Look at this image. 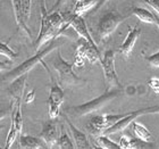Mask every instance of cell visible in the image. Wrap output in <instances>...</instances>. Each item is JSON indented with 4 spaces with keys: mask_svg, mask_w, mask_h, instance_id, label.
Listing matches in <instances>:
<instances>
[{
    "mask_svg": "<svg viewBox=\"0 0 159 149\" xmlns=\"http://www.w3.org/2000/svg\"><path fill=\"white\" fill-rule=\"evenodd\" d=\"M63 44H64V42L59 39V37L52 39L51 41L48 42V44L44 47V49L39 50L34 56L27 58V59L24 60L22 64H20L18 66H16L15 68L9 71L8 73L5 74V75L2 76V80L3 81H7V82H11L13 80H15L16 77H18V76L23 75V74H29L30 73V71L33 70L34 66H37L38 64H42L43 66L46 67V70L48 71L49 75L51 76L52 74H51V72H50L49 70H48V66L46 65L43 58H44L46 56H48V55H49L51 51H53L55 49H58V48H59L60 46H63Z\"/></svg>",
    "mask_w": 159,
    "mask_h": 149,
    "instance_id": "1",
    "label": "cell"
},
{
    "mask_svg": "<svg viewBox=\"0 0 159 149\" xmlns=\"http://www.w3.org/2000/svg\"><path fill=\"white\" fill-rule=\"evenodd\" d=\"M123 89L119 88H113V89H106V91L101 95V96L97 97L94 99L89 100L84 104L81 105H76V106H70L66 107L64 109V113L67 115H70L73 117H81V116H85L89 114L97 112V110L101 109L102 107H105L107 104H109L110 101L115 98L122 95Z\"/></svg>",
    "mask_w": 159,
    "mask_h": 149,
    "instance_id": "2",
    "label": "cell"
},
{
    "mask_svg": "<svg viewBox=\"0 0 159 149\" xmlns=\"http://www.w3.org/2000/svg\"><path fill=\"white\" fill-rule=\"evenodd\" d=\"M52 66L58 74V83L61 88L82 86V84L86 83V80L80 77L74 72V64L64 59L60 51H57L56 56L52 60Z\"/></svg>",
    "mask_w": 159,
    "mask_h": 149,
    "instance_id": "3",
    "label": "cell"
},
{
    "mask_svg": "<svg viewBox=\"0 0 159 149\" xmlns=\"http://www.w3.org/2000/svg\"><path fill=\"white\" fill-rule=\"evenodd\" d=\"M40 9H41V26H40L39 35L35 41V50L38 51L46 43L65 33L67 29L70 27V23H67L61 30H58L55 26H52V24L50 23L49 20V13L46 8V0H40Z\"/></svg>",
    "mask_w": 159,
    "mask_h": 149,
    "instance_id": "4",
    "label": "cell"
},
{
    "mask_svg": "<svg viewBox=\"0 0 159 149\" xmlns=\"http://www.w3.org/2000/svg\"><path fill=\"white\" fill-rule=\"evenodd\" d=\"M129 16V15H122L115 10L107 12L99 20L98 27H97L99 42H102V41L108 39L116 31L119 24H122Z\"/></svg>",
    "mask_w": 159,
    "mask_h": 149,
    "instance_id": "5",
    "label": "cell"
},
{
    "mask_svg": "<svg viewBox=\"0 0 159 149\" xmlns=\"http://www.w3.org/2000/svg\"><path fill=\"white\" fill-rule=\"evenodd\" d=\"M102 57L100 56L98 47H93L86 40L83 38H80L76 42V50H75V56H74V66L83 67L84 62L89 60L91 64H97L101 62Z\"/></svg>",
    "mask_w": 159,
    "mask_h": 149,
    "instance_id": "6",
    "label": "cell"
},
{
    "mask_svg": "<svg viewBox=\"0 0 159 149\" xmlns=\"http://www.w3.org/2000/svg\"><path fill=\"white\" fill-rule=\"evenodd\" d=\"M115 56L116 54L111 49L107 50L103 57L101 58L100 65L102 67L103 75L106 80L107 89H113V88H119L123 89L122 84L119 82L118 75L116 73V68H115Z\"/></svg>",
    "mask_w": 159,
    "mask_h": 149,
    "instance_id": "7",
    "label": "cell"
},
{
    "mask_svg": "<svg viewBox=\"0 0 159 149\" xmlns=\"http://www.w3.org/2000/svg\"><path fill=\"white\" fill-rule=\"evenodd\" d=\"M125 115L126 114H113V115L103 114V115L92 116L86 124V130L94 137L101 136L107 129H109L110 126L114 125L118 119Z\"/></svg>",
    "mask_w": 159,
    "mask_h": 149,
    "instance_id": "8",
    "label": "cell"
},
{
    "mask_svg": "<svg viewBox=\"0 0 159 149\" xmlns=\"http://www.w3.org/2000/svg\"><path fill=\"white\" fill-rule=\"evenodd\" d=\"M51 79V88H50L49 98L47 100L48 108H49V119H56L60 115V107L63 105L65 95H64L63 88L59 86V83H57L53 79V76H50Z\"/></svg>",
    "mask_w": 159,
    "mask_h": 149,
    "instance_id": "9",
    "label": "cell"
},
{
    "mask_svg": "<svg viewBox=\"0 0 159 149\" xmlns=\"http://www.w3.org/2000/svg\"><path fill=\"white\" fill-rule=\"evenodd\" d=\"M67 21L70 23V26L73 27V30L79 34L80 38H83L84 40H86L90 44H92L93 47H98L97 46V42H94L92 35L90 33L89 29H88V25L85 23V20L83 18V16H80V15H74L73 13L66 15Z\"/></svg>",
    "mask_w": 159,
    "mask_h": 149,
    "instance_id": "10",
    "label": "cell"
},
{
    "mask_svg": "<svg viewBox=\"0 0 159 149\" xmlns=\"http://www.w3.org/2000/svg\"><path fill=\"white\" fill-rule=\"evenodd\" d=\"M143 115H144V109H143V108L136 109L131 113H126V115L124 116V117L118 119L114 125L110 126L109 129H107L106 131L103 132V134H106V136H113V134H116V133L123 132L127 126L132 124L133 121H135L138 117L143 116Z\"/></svg>",
    "mask_w": 159,
    "mask_h": 149,
    "instance_id": "11",
    "label": "cell"
},
{
    "mask_svg": "<svg viewBox=\"0 0 159 149\" xmlns=\"http://www.w3.org/2000/svg\"><path fill=\"white\" fill-rule=\"evenodd\" d=\"M58 130L55 119H49L42 123V130L40 133V138L43 140L47 148H53L58 142Z\"/></svg>",
    "mask_w": 159,
    "mask_h": 149,
    "instance_id": "12",
    "label": "cell"
},
{
    "mask_svg": "<svg viewBox=\"0 0 159 149\" xmlns=\"http://www.w3.org/2000/svg\"><path fill=\"white\" fill-rule=\"evenodd\" d=\"M140 35H141V29H140L139 26L129 27L127 35H126L124 42H123L118 48V53L120 54L124 58H129V57L131 56L133 48L135 46L136 40L139 39Z\"/></svg>",
    "mask_w": 159,
    "mask_h": 149,
    "instance_id": "13",
    "label": "cell"
},
{
    "mask_svg": "<svg viewBox=\"0 0 159 149\" xmlns=\"http://www.w3.org/2000/svg\"><path fill=\"white\" fill-rule=\"evenodd\" d=\"M64 119H65V122L66 124L68 125L70 128V131L72 133V136H73V139H74V142H75V148H79V149H91L92 146H91V143L89 142V139H88V137L85 136V133L82 132L81 130H79L76 126L74 125L73 123L70 122V119H68V115L64 113Z\"/></svg>",
    "mask_w": 159,
    "mask_h": 149,
    "instance_id": "14",
    "label": "cell"
},
{
    "mask_svg": "<svg viewBox=\"0 0 159 149\" xmlns=\"http://www.w3.org/2000/svg\"><path fill=\"white\" fill-rule=\"evenodd\" d=\"M29 74H23V75L18 76L15 80L11 81L9 88H8V93L11 97V100L14 103H17L22 100L23 101L24 96V89H25V84H26V80Z\"/></svg>",
    "mask_w": 159,
    "mask_h": 149,
    "instance_id": "15",
    "label": "cell"
},
{
    "mask_svg": "<svg viewBox=\"0 0 159 149\" xmlns=\"http://www.w3.org/2000/svg\"><path fill=\"white\" fill-rule=\"evenodd\" d=\"M11 1V6H13L14 10V16H15V21H16L17 26L20 27V30L23 31L24 33L26 34V37L33 41V38H32V32L27 26V23L24 21L23 13H22V3H20V0H10Z\"/></svg>",
    "mask_w": 159,
    "mask_h": 149,
    "instance_id": "16",
    "label": "cell"
},
{
    "mask_svg": "<svg viewBox=\"0 0 159 149\" xmlns=\"http://www.w3.org/2000/svg\"><path fill=\"white\" fill-rule=\"evenodd\" d=\"M20 145L22 148L25 149H42L47 148L43 140L41 138H37L29 134H20Z\"/></svg>",
    "mask_w": 159,
    "mask_h": 149,
    "instance_id": "17",
    "label": "cell"
},
{
    "mask_svg": "<svg viewBox=\"0 0 159 149\" xmlns=\"http://www.w3.org/2000/svg\"><path fill=\"white\" fill-rule=\"evenodd\" d=\"M99 0H77L76 2L74 3V15H80L83 16L85 13H88L89 10L93 9L97 6Z\"/></svg>",
    "mask_w": 159,
    "mask_h": 149,
    "instance_id": "18",
    "label": "cell"
},
{
    "mask_svg": "<svg viewBox=\"0 0 159 149\" xmlns=\"http://www.w3.org/2000/svg\"><path fill=\"white\" fill-rule=\"evenodd\" d=\"M132 15L138 17L141 22L147 24H156V18L151 12L148 9L141 8V7H133L132 8Z\"/></svg>",
    "mask_w": 159,
    "mask_h": 149,
    "instance_id": "19",
    "label": "cell"
},
{
    "mask_svg": "<svg viewBox=\"0 0 159 149\" xmlns=\"http://www.w3.org/2000/svg\"><path fill=\"white\" fill-rule=\"evenodd\" d=\"M132 129H133L134 136H135V138H138V139L142 140V141H149V140L151 139V132L147 129L146 126L143 125L142 123L133 121Z\"/></svg>",
    "mask_w": 159,
    "mask_h": 149,
    "instance_id": "20",
    "label": "cell"
},
{
    "mask_svg": "<svg viewBox=\"0 0 159 149\" xmlns=\"http://www.w3.org/2000/svg\"><path fill=\"white\" fill-rule=\"evenodd\" d=\"M57 146L61 149H73L75 148V145L73 143V141L70 140V138L68 137V134L66 133V131L64 130V128L61 126L60 130V134L58 137V142Z\"/></svg>",
    "mask_w": 159,
    "mask_h": 149,
    "instance_id": "21",
    "label": "cell"
},
{
    "mask_svg": "<svg viewBox=\"0 0 159 149\" xmlns=\"http://www.w3.org/2000/svg\"><path fill=\"white\" fill-rule=\"evenodd\" d=\"M97 142H98L99 147H101L103 149H120L118 143H116L115 141L109 139V136H106V134L98 136Z\"/></svg>",
    "mask_w": 159,
    "mask_h": 149,
    "instance_id": "22",
    "label": "cell"
},
{
    "mask_svg": "<svg viewBox=\"0 0 159 149\" xmlns=\"http://www.w3.org/2000/svg\"><path fill=\"white\" fill-rule=\"evenodd\" d=\"M0 55L7 57V58L9 60H11V62L15 60L17 57H18V53H16V51L11 49L7 43L2 42V41H0Z\"/></svg>",
    "mask_w": 159,
    "mask_h": 149,
    "instance_id": "23",
    "label": "cell"
},
{
    "mask_svg": "<svg viewBox=\"0 0 159 149\" xmlns=\"http://www.w3.org/2000/svg\"><path fill=\"white\" fill-rule=\"evenodd\" d=\"M17 136H18V131L16 130L15 124H14V122L11 121L9 132H8V136H7V139H6V146H5V148L8 149L13 146V143H14V141H15V139H16Z\"/></svg>",
    "mask_w": 159,
    "mask_h": 149,
    "instance_id": "24",
    "label": "cell"
},
{
    "mask_svg": "<svg viewBox=\"0 0 159 149\" xmlns=\"http://www.w3.org/2000/svg\"><path fill=\"white\" fill-rule=\"evenodd\" d=\"M22 3V13H23V17L25 22H29L31 15V5H32V0H20Z\"/></svg>",
    "mask_w": 159,
    "mask_h": 149,
    "instance_id": "25",
    "label": "cell"
},
{
    "mask_svg": "<svg viewBox=\"0 0 159 149\" xmlns=\"http://www.w3.org/2000/svg\"><path fill=\"white\" fill-rule=\"evenodd\" d=\"M144 59H146L151 66L159 68V51L156 54H153V55H151V56H144Z\"/></svg>",
    "mask_w": 159,
    "mask_h": 149,
    "instance_id": "26",
    "label": "cell"
},
{
    "mask_svg": "<svg viewBox=\"0 0 159 149\" xmlns=\"http://www.w3.org/2000/svg\"><path fill=\"white\" fill-rule=\"evenodd\" d=\"M148 86L156 93H159V77H151L148 81Z\"/></svg>",
    "mask_w": 159,
    "mask_h": 149,
    "instance_id": "27",
    "label": "cell"
},
{
    "mask_svg": "<svg viewBox=\"0 0 159 149\" xmlns=\"http://www.w3.org/2000/svg\"><path fill=\"white\" fill-rule=\"evenodd\" d=\"M129 141H131V138H129L127 136H122L120 139H119V148L120 149H129Z\"/></svg>",
    "mask_w": 159,
    "mask_h": 149,
    "instance_id": "28",
    "label": "cell"
},
{
    "mask_svg": "<svg viewBox=\"0 0 159 149\" xmlns=\"http://www.w3.org/2000/svg\"><path fill=\"white\" fill-rule=\"evenodd\" d=\"M143 1H144L148 6L151 7V8L155 10V13L159 16V0H143Z\"/></svg>",
    "mask_w": 159,
    "mask_h": 149,
    "instance_id": "29",
    "label": "cell"
},
{
    "mask_svg": "<svg viewBox=\"0 0 159 149\" xmlns=\"http://www.w3.org/2000/svg\"><path fill=\"white\" fill-rule=\"evenodd\" d=\"M35 99V90H31L30 92H27L25 93L23 96V101L24 103H26V104H30L32 103L33 100Z\"/></svg>",
    "mask_w": 159,
    "mask_h": 149,
    "instance_id": "30",
    "label": "cell"
},
{
    "mask_svg": "<svg viewBox=\"0 0 159 149\" xmlns=\"http://www.w3.org/2000/svg\"><path fill=\"white\" fill-rule=\"evenodd\" d=\"M143 109H144V115H148V114H159V105L158 106L147 107V108H143Z\"/></svg>",
    "mask_w": 159,
    "mask_h": 149,
    "instance_id": "31",
    "label": "cell"
},
{
    "mask_svg": "<svg viewBox=\"0 0 159 149\" xmlns=\"http://www.w3.org/2000/svg\"><path fill=\"white\" fill-rule=\"evenodd\" d=\"M66 2H67V0H57L56 2L53 3V7L51 8L50 12H52V10H57L60 6H61V5H64V3H66Z\"/></svg>",
    "mask_w": 159,
    "mask_h": 149,
    "instance_id": "32",
    "label": "cell"
},
{
    "mask_svg": "<svg viewBox=\"0 0 159 149\" xmlns=\"http://www.w3.org/2000/svg\"><path fill=\"white\" fill-rule=\"evenodd\" d=\"M108 1H110V0H99V1H98V3H97V6L94 7V8H93V10H94V12L99 10L100 8H101V7H102L103 5H105V3L108 2Z\"/></svg>",
    "mask_w": 159,
    "mask_h": 149,
    "instance_id": "33",
    "label": "cell"
},
{
    "mask_svg": "<svg viewBox=\"0 0 159 149\" xmlns=\"http://www.w3.org/2000/svg\"><path fill=\"white\" fill-rule=\"evenodd\" d=\"M8 113H9V110L7 109H1L0 108V121H2L5 117H7V115H8Z\"/></svg>",
    "mask_w": 159,
    "mask_h": 149,
    "instance_id": "34",
    "label": "cell"
},
{
    "mask_svg": "<svg viewBox=\"0 0 159 149\" xmlns=\"http://www.w3.org/2000/svg\"><path fill=\"white\" fill-rule=\"evenodd\" d=\"M8 68H9V63H5L0 60V72L3 70H8Z\"/></svg>",
    "mask_w": 159,
    "mask_h": 149,
    "instance_id": "35",
    "label": "cell"
},
{
    "mask_svg": "<svg viewBox=\"0 0 159 149\" xmlns=\"http://www.w3.org/2000/svg\"><path fill=\"white\" fill-rule=\"evenodd\" d=\"M155 18H156V25L158 26V29H159V16H158V15H155Z\"/></svg>",
    "mask_w": 159,
    "mask_h": 149,
    "instance_id": "36",
    "label": "cell"
},
{
    "mask_svg": "<svg viewBox=\"0 0 159 149\" xmlns=\"http://www.w3.org/2000/svg\"><path fill=\"white\" fill-rule=\"evenodd\" d=\"M2 128H3V125H2V124H0V131L2 130Z\"/></svg>",
    "mask_w": 159,
    "mask_h": 149,
    "instance_id": "37",
    "label": "cell"
},
{
    "mask_svg": "<svg viewBox=\"0 0 159 149\" xmlns=\"http://www.w3.org/2000/svg\"><path fill=\"white\" fill-rule=\"evenodd\" d=\"M76 1H77V0H73V3H75Z\"/></svg>",
    "mask_w": 159,
    "mask_h": 149,
    "instance_id": "38",
    "label": "cell"
}]
</instances>
